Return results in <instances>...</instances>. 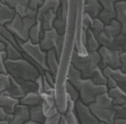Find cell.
I'll list each match as a JSON object with an SVG mask.
<instances>
[{
    "mask_svg": "<svg viewBox=\"0 0 126 124\" xmlns=\"http://www.w3.org/2000/svg\"><path fill=\"white\" fill-rule=\"evenodd\" d=\"M37 22V10L29 8L28 13L22 17L17 13L14 19L5 26L9 31L22 41H27L30 38V30Z\"/></svg>",
    "mask_w": 126,
    "mask_h": 124,
    "instance_id": "6da1fadb",
    "label": "cell"
},
{
    "mask_svg": "<svg viewBox=\"0 0 126 124\" xmlns=\"http://www.w3.org/2000/svg\"><path fill=\"white\" fill-rule=\"evenodd\" d=\"M91 110L94 115L98 119L101 123L115 124L114 104L112 97L109 94V92L100 93L90 105Z\"/></svg>",
    "mask_w": 126,
    "mask_h": 124,
    "instance_id": "7a4b0ae2",
    "label": "cell"
},
{
    "mask_svg": "<svg viewBox=\"0 0 126 124\" xmlns=\"http://www.w3.org/2000/svg\"><path fill=\"white\" fill-rule=\"evenodd\" d=\"M8 73L14 78H20L24 80L35 81L41 72L32 63L25 58L18 59H9L6 61Z\"/></svg>",
    "mask_w": 126,
    "mask_h": 124,
    "instance_id": "3957f363",
    "label": "cell"
},
{
    "mask_svg": "<svg viewBox=\"0 0 126 124\" xmlns=\"http://www.w3.org/2000/svg\"><path fill=\"white\" fill-rule=\"evenodd\" d=\"M100 59L101 58L98 51L88 52L87 55L82 56L76 49H73L71 53V63L81 70L83 73V78L86 79L93 77L96 68L99 66Z\"/></svg>",
    "mask_w": 126,
    "mask_h": 124,
    "instance_id": "277c9868",
    "label": "cell"
},
{
    "mask_svg": "<svg viewBox=\"0 0 126 124\" xmlns=\"http://www.w3.org/2000/svg\"><path fill=\"white\" fill-rule=\"evenodd\" d=\"M73 85L78 89L80 93V98L86 105H90L92 102H94L100 93L109 91L108 85L96 84L91 78H81Z\"/></svg>",
    "mask_w": 126,
    "mask_h": 124,
    "instance_id": "5b68a950",
    "label": "cell"
},
{
    "mask_svg": "<svg viewBox=\"0 0 126 124\" xmlns=\"http://www.w3.org/2000/svg\"><path fill=\"white\" fill-rule=\"evenodd\" d=\"M17 41L21 47L22 52H25L28 56L33 58L45 70H48V66H47V51L44 50L41 47L40 43H33L30 38L27 41H22L17 37Z\"/></svg>",
    "mask_w": 126,
    "mask_h": 124,
    "instance_id": "8992f818",
    "label": "cell"
},
{
    "mask_svg": "<svg viewBox=\"0 0 126 124\" xmlns=\"http://www.w3.org/2000/svg\"><path fill=\"white\" fill-rule=\"evenodd\" d=\"M64 41H65L64 34H60L59 31H57V29L53 27L52 29L44 32L43 37L40 41V45H41V47L46 51L55 48L57 51L58 58L60 59L61 54H62Z\"/></svg>",
    "mask_w": 126,
    "mask_h": 124,
    "instance_id": "52a82bcc",
    "label": "cell"
},
{
    "mask_svg": "<svg viewBox=\"0 0 126 124\" xmlns=\"http://www.w3.org/2000/svg\"><path fill=\"white\" fill-rule=\"evenodd\" d=\"M121 52L120 50H113L108 47L100 46L98 49V53L100 55V62L99 67L104 70L107 67H111L113 69L122 68V61H121Z\"/></svg>",
    "mask_w": 126,
    "mask_h": 124,
    "instance_id": "ba28073f",
    "label": "cell"
},
{
    "mask_svg": "<svg viewBox=\"0 0 126 124\" xmlns=\"http://www.w3.org/2000/svg\"><path fill=\"white\" fill-rule=\"evenodd\" d=\"M75 108L78 115L80 123L82 124H100L101 121L94 115L89 105L83 103L80 98L75 102Z\"/></svg>",
    "mask_w": 126,
    "mask_h": 124,
    "instance_id": "9c48e42d",
    "label": "cell"
},
{
    "mask_svg": "<svg viewBox=\"0 0 126 124\" xmlns=\"http://www.w3.org/2000/svg\"><path fill=\"white\" fill-rule=\"evenodd\" d=\"M97 39H98L99 43L101 44V46H104L113 50L123 51V44L126 41V36L122 32L117 37H110L103 31L97 36Z\"/></svg>",
    "mask_w": 126,
    "mask_h": 124,
    "instance_id": "30bf717a",
    "label": "cell"
},
{
    "mask_svg": "<svg viewBox=\"0 0 126 124\" xmlns=\"http://www.w3.org/2000/svg\"><path fill=\"white\" fill-rule=\"evenodd\" d=\"M103 6V9L99 14V18L106 24H109L111 19H116L117 12L115 8V4L122 0H99Z\"/></svg>",
    "mask_w": 126,
    "mask_h": 124,
    "instance_id": "8fae6325",
    "label": "cell"
},
{
    "mask_svg": "<svg viewBox=\"0 0 126 124\" xmlns=\"http://www.w3.org/2000/svg\"><path fill=\"white\" fill-rule=\"evenodd\" d=\"M30 108L31 107L24 104H18L14 111V119L12 124H22L26 123L30 120Z\"/></svg>",
    "mask_w": 126,
    "mask_h": 124,
    "instance_id": "7c38bea8",
    "label": "cell"
},
{
    "mask_svg": "<svg viewBox=\"0 0 126 124\" xmlns=\"http://www.w3.org/2000/svg\"><path fill=\"white\" fill-rule=\"evenodd\" d=\"M103 70L107 76L113 78L117 82V84L120 87H122L124 91H126V72H124L121 68L113 69L110 66L105 68Z\"/></svg>",
    "mask_w": 126,
    "mask_h": 124,
    "instance_id": "4fadbf2b",
    "label": "cell"
},
{
    "mask_svg": "<svg viewBox=\"0 0 126 124\" xmlns=\"http://www.w3.org/2000/svg\"><path fill=\"white\" fill-rule=\"evenodd\" d=\"M57 13L54 9H49L43 14L37 16V22L42 25L44 31H48L54 27V21L57 18Z\"/></svg>",
    "mask_w": 126,
    "mask_h": 124,
    "instance_id": "5bb4252c",
    "label": "cell"
},
{
    "mask_svg": "<svg viewBox=\"0 0 126 124\" xmlns=\"http://www.w3.org/2000/svg\"><path fill=\"white\" fill-rule=\"evenodd\" d=\"M17 11L4 2L0 3V25H6L14 19Z\"/></svg>",
    "mask_w": 126,
    "mask_h": 124,
    "instance_id": "9a60e30c",
    "label": "cell"
},
{
    "mask_svg": "<svg viewBox=\"0 0 126 124\" xmlns=\"http://www.w3.org/2000/svg\"><path fill=\"white\" fill-rule=\"evenodd\" d=\"M1 2H4L10 6L17 11V13H19L22 17L27 14L30 8V0H1Z\"/></svg>",
    "mask_w": 126,
    "mask_h": 124,
    "instance_id": "2e32d148",
    "label": "cell"
},
{
    "mask_svg": "<svg viewBox=\"0 0 126 124\" xmlns=\"http://www.w3.org/2000/svg\"><path fill=\"white\" fill-rule=\"evenodd\" d=\"M103 9V6L99 0H84L83 12L89 13L93 18L99 17Z\"/></svg>",
    "mask_w": 126,
    "mask_h": 124,
    "instance_id": "e0dca14e",
    "label": "cell"
},
{
    "mask_svg": "<svg viewBox=\"0 0 126 124\" xmlns=\"http://www.w3.org/2000/svg\"><path fill=\"white\" fill-rule=\"evenodd\" d=\"M11 76V84L9 86V88L7 89L6 91H3L1 92V93L3 94H8L12 97H15V98H18V99H20L26 94L24 93L22 87L20 86V84L18 82V81L16 80V78H14L12 75Z\"/></svg>",
    "mask_w": 126,
    "mask_h": 124,
    "instance_id": "ac0fdd59",
    "label": "cell"
},
{
    "mask_svg": "<svg viewBox=\"0 0 126 124\" xmlns=\"http://www.w3.org/2000/svg\"><path fill=\"white\" fill-rule=\"evenodd\" d=\"M18 104H20V99L12 97L10 95H8V94L1 93V96H0V107H2L7 112L14 114L15 108Z\"/></svg>",
    "mask_w": 126,
    "mask_h": 124,
    "instance_id": "d6986e66",
    "label": "cell"
},
{
    "mask_svg": "<svg viewBox=\"0 0 126 124\" xmlns=\"http://www.w3.org/2000/svg\"><path fill=\"white\" fill-rule=\"evenodd\" d=\"M65 115L67 118L68 124H78L80 123L78 115L75 108V101L67 95V109L65 111Z\"/></svg>",
    "mask_w": 126,
    "mask_h": 124,
    "instance_id": "ffe728a7",
    "label": "cell"
},
{
    "mask_svg": "<svg viewBox=\"0 0 126 124\" xmlns=\"http://www.w3.org/2000/svg\"><path fill=\"white\" fill-rule=\"evenodd\" d=\"M115 8L117 12L116 19L122 23V32L126 36V0L117 2L115 4Z\"/></svg>",
    "mask_w": 126,
    "mask_h": 124,
    "instance_id": "44dd1931",
    "label": "cell"
},
{
    "mask_svg": "<svg viewBox=\"0 0 126 124\" xmlns=\"http://www.w3.org/2000/svg\"><path fill=\"white\" fill-rule=\"evenodd\" d=\"M59 59L58 58L57 51L55 48H52L47 51V66H48V70L54 75L55 78H57V74H58V70H59Z\"/></svg>",
    "mask_w": 126,
    "mask_h": 124,
    "instance_id": "7402d4cb",
    "label": "cell"
},
{
    "mask_svg": "<svg viewBox=\"0 0 126 124\" xmlns=\"http://www.w3.org/2000/svg\"><path fill=\"white\" fill-rule=\"evenodd\" d=\"M109 94L113 99L114 105H124L126 102V91L119 85L109 88Z\"/></svg>",
    "mask_w": 126,
    "mask_h": 124,
    "instance_id": "603a6c76",
    "label": "cell"
},
{
    "mask_svg": "<svg viewBox=\"0 0 126 124\" xmlns=\"http://www.w3.org/2000/svg\"><path fill=\"white\" fill-rule=\"evenodd\" d=\"M42 102H43V96H42V94L39 92L28 93L22 98L20 99V104H24V105L30 106V107L39 105Z\"/></svg>",
    "mask_w": 126,
    "mask_h": 124,
    "instance_id": "cb8c5ba5",
    "label": "cell"
},
{
    "mask_svg": "<svg viewBox=\"0 0 126 124\" xmlns=\"http://www.w3.org/2000/svg\"><path fill=\"white\" fill-rule=\"evenodd\" d=\"M30 119L34 120L37 123H45L47 120V117L44 111L43 104L41 103L39 105L31 107L30 108Z\"/></svg>",
    "mask_w": 126,
    "mask_h": 124,
    "instance_id": "d4e9b609",
    "label": "cell"
},
{
    "mask_svg": "<svg viewBox=\"0 0 126 124\" xmlns=\"http://www.w3.org/2000/svg\"><path fill=\"white\" fill-rule=\"evenodd\" d=\"M122 23L117 19H113L110 23L105 25L104 31L110 37H117L122 33Z\"/></svg>",
    "mask_w": 126,
    "mask_h": 124,
    "instance_id": "484cf974",
    "label": "cell"
},
{
    "mask_svg": "<svg viewBox=\"0 0 126 124\" xmlns=\"http://www.w3.org/2000/svg\"><path fill=\"white\" fill-rule=\"evenodd\" d=\"M101 44L99 43L97 37L94 35L93 31L91 29L87 30V45H86V50L88 52H94L98 51L100 48Z\"/></svg>",
    "mask_w": 126,
    "mask_h": 124,
    "instance_id": "4316f807",
    "label": "cell"
},
{
    "mask_svg": "<svg viewBox=\"0 0 126 124\" xmlns=\"http://www.w3.org/2000/svg\"><path fill=\"white\" fill-rule=\"evenodd\" d=\"M0 40L5 42L6 45H7V49H6V51L8 52V56L9 59H18V58H23L22 52L20 50H19L13 44H11L9 41H8L6 38H4L3 36L0 37Z\"/></svg>",
    "mask_w": 126,
    "mask_h": 124,
    "instance_id": "83f0119b",
    "label": "cell"
},
{
    "mask_svg": "<svg viewBox=\"0 0 126 124\" xmlns=\"http://www.w3.org/2000/svg\"><path fill=\"white\" fill-rule=\"evenodd\" d=\"M16 80L22 87L24 93H32V92H39L38 89V85L35 82V81H31V80H24V79H20V78H16Z\"/></svg>",
    "mask_w": 126,
    "mask_h": 124,
    "instance_id": "f1b7e54d",
    "label": "cell"
},
{
    "mask_svg": "<svg viewBox=\"0 0 126 124\" xmlns=\"http://www.w3.org/2000/svg\"><path fill=\"white\" fill-rule=\"evenodd\" d=\"M81 78H83L82 71L79 69H77L72 63H71L69 66V70H68L67 80L69 81H71L72 84H75Z\"/></svg>",
    "mask_w": 126,
    "mask_h": 124,
    "instance_id": "f546056e",
    "label": "cell"
},
{
    "mask_svg": "<svg viewBox=\"0 0 126 124\" xmlns=\"http://www.w3.org/2000/svg\"><path fill=\"white\" fill-rule=\"evenodd\" d=\"M0 33H1V36H3L4 38H6L8 41H9L11 44H13L19 50H20L21 52H22L21 47H20V46L19 45L18 41H17L16 35L14 34L13 32H11V31H9L5 25H1V26H0Z\"/></svg>",
    "mask_w": 126,
    "mask_h": 124,
    "instance_id": "4dcf8cb0",
    "label": "cell"
},
{
    "mask_svg": "<svg viewBox=\"0 0 126 124\" xmlns=\"http://www.w3.org/2000/svg\"><path fill=\"white\" fill-rule=\"evenodd\" d=\"M44 30L42 28V25L38 22H36L30 30V39L33 43H40L41 39L44 35Z\"/></svg>",
    "mask_w": 126,
    "mask_h": 124,
    "instance_id": "1f68e13d",
    "label": "cell"
},
{
    "mask_svg": "<svg viewBox=\"0 0 126 124\" xmlns=\"http://www.w3.org/2000/svg\"><path fill=\"white\" fill-rule=\"evenodd\" d=\"M66 25H67V21L63 18L61 8H59L58 13H57V18L54 21V28L57 29V31H59L60 34H64L66 31Z\"/></svg>",
    "mask_w": 126,
    "mask_h": 124,
    "instance_id": "d6a6232c",
    "label": "cell"
},
{
    "mask_svg": "<svg viewBox=\"0 0 126 124\" xmlns=\"http://www.w3.org/2000/svg\"><path fill=\"white\" fill-rule=\"evenodd\" d=\"M93 81H94V83L96 84H105V85H108V81H109V78L106 76V74L104 73V70L100 68V67H97L96 70L94 71L93 77L91 78Z\"/></svg>",
    "mask_w": 126,
    "mask_h": 124,
    "instance_id": "836d02e7",
    "label": "cell"
},
{
    "mask_svg": "<svg viewBox=\"0 0 126 124\" xmlns=\"http://www.w3.org/2000/svg\"><path fill=\"white\" fill-rule=\"evenodd\" d=\"M65 90H66V93L68 96L71 97L73 101L76 102L78 99H80V93H79L78 89L68 80L65 82Z\"/></svg>",
    "mask_w": 126,
    "mask_h": 124,
    "instance_id": "e575fe53",
    "label": "cell"
},
{
    "mask_svg": "<svg viewBox=\"0 0 126 124\" xmlns=\"http://www.w3.org/2000/svg\"><path fill=\"white\" fill-rule=\"evenodd\" d=\"M105 25L106 23L103 21L102 19H100L99 17L97 18H94V20H93V24L91 26V30L93 31V32L94 33V35L97 37L105 29Z\"/></svg>",
    "mask_w": 126,
    "mask_h": 124,
    "instance_id": "d590c367",
    "label": "cell"
},
{
    "mask_svg": "<svg viewBox=\"0 0 126 124\" xmlns=\"http://www.w3.org/2000/svg\"><path fill=\"white\" fill-rule=\"evenodd\" d=\"M11 84V76L9 73L0 74V92L6 91Z\"/></svg>",
    "mask_w": 126,
    "mask_h": 124,
    "instance_id": "8d00e7d4",
    "label": "cell"
},
{
    "mask_svg": "<svg viewBox=\"0 0 126 124\" xmlns=\"http://www.w3.org/2000/svg\"><path fill=\"white\" fill-rule=\"evenodd\" d=\"M14 119V114L8 113L2 107L0 108V120H1V124H12Z\"/></svg>",
    "mask_w": 126,
    "mask_h": 124,
    "instance_id": "74e56055",
    "label": "cell"
},
{
    "mask_svg": "<svg viewBox=\"0 0 126 124\" xmlns=\"http://www.w3.org/2000/svg\"><path fill=\"white\" fill-rule=\"evenodd\" d=\"M93 20L94 18L87 12H83V19H82V28L84 30H88L90 29L92 24H93Z\"/></svg>",
    "mask_w": 126,
    "mask_h": 124,
    "instance_id": "f35d334b",
    "label": "cell"
},
{
    "mask_svg": "<svg viewBox=\"0 0 126 124\" xmlns=\"http://www.w3.org/2000/svg\"><path fill=\"white\" fill-rule=\"evenodd\" d=\"M115 119H124L126 118V108L123 105H114Z\"/></svg>",
    "mask_w": 126,
    "mask_h": 124,
    "instance_id": "ab89813d",
    "label": "cell"
},
{
    "mask_svg": "<svg viewBox=\"0 0 126 124\" xmlns=\"http://www.w3.org/2000/svg\"><path fill=\"white\" fill-rule=\"evenodd\" d=\"M61 13L64 19L68 20V14H69V0H61Z\"/></svg>",
    "mask_w": 126,
    "mask_h": 124,
    "instance_id": "60d3db41",
    "label": "cell"
},
{
    "mask_svg": "<svg viewBox=\"0 0 126 124\" xmlns=\"http://www.w3.org/2000/svg\"><path fill=\"white\" fill-rule=\"evenodd\" d=\"M60 118H61V112L58 113L57 115H55L54 117H51V118H48L46 120L45 123L47 124H58L59 123L60 121Z\"/></svg>",
    "mask_w": 126,
    "mask_h": 124,
    "instance_id": "b9f144b4",
    "label": "cell"
},
{
    "mask_svg": "<svg viewBox=\"0 0 126 124\" xmlns=\"http://www.w3.org/2000/svg\"><path fill=\"white\" fill-rule=\"evenodd\" d=\"M46 0H30V5H29V8L32 9H35L38 10V8L44 4Z\"/></svg>",
    "mask_w": 126,
    "mask_h": 124,
    "instance_id": "7bdbcfd3",
    "label": "cell"
},
{
    "mask_svg": "<svg viewBox=\"0 0 126 124\" xmlns=\"http://www.w3.org/2000/svg\"><path fill=\"white\" fill-rule=\"evenodd\" d=\"M35 82L37 83V85H38L39 93L42 94V93L45 92V90H44V79H43V75H42V74H40L39 76L36 78Z\"/></svg>",
    "mask_w": 126,
    "mask_h": 124,
    "instance_id": "ee69618b",
    "label": "cell"
},
{
    "mask_svg": "<svg viewBox=\"0 0 126 124\" xmlns=\"http://www.w3.org/2000/svg\"><path fill=\"white\" fill-rule=\"evenodd\" d=\"M45 76H46V78H47V81H48L53 87H55V79L56 78L54 77V75H53L49 70H46V71H45Z\"/></svg>",
    "mask_w": 126,
    "mask_h": 124,
    "instance_id": "f6af8a7d",
    "label": "cell"
},
{
    "mask_svg": "<svg viewBox=\"0 0 126 124\" xmlns=\"http://www.w3.org/2000/svg\"><path fill=\"white\" fill-rule=\"evenodd\" d=\"M81 40H82V45L84 47V49L86 50V45H87V31L82 28V33H81ZM87 51V50H86ZM88 52V51H87Z\"/></svg>",
    "mask_w": 126,
    "mask_h": 124,
    "instance_id": "bcb514c9",
    "label": "cell"
},
{
    "mask_svg": "<svg viewBox=\"0 0 126 124\" xmlns=\"http://www.w3.org/2000/svg\"><path fill=\"white\" fill-rule=\"evenodd\" d=\"M121 61H122V69L124 72H126V51L121 52Z\"/></svg>",
    "mask_w": 126,
    "mask_h": 124,
    "instance_id": "7dc6e473",
    "label": "cell"
},
{
    "mask_svg": "<svg viewBox=\"0 0 126 124\" xmlns=\"http://www.w3.org/2000/svg\"><path fill=\"white\" fill-rule=\"evenodd\" d=\"M60 124H68L67 121V118H66V115L64 112H61V118H60V121H59Z\"/></svg>",
    "mask_w": 126,
    "mask_h": 124,
    "instance_id": "c3c4849f",
    "label": "cell"
},
{
    "mask_svg": "<svg viewBox=\"0 0 126 124\" xmlns=\"http://www.w3.org/2000/svg\"><path fill=\"white\" fill-rule=\"evenodd\" d=\"M115 124H126V118H124V119H115Z\"/></svg>",
    "mask_w": 126,
    "mask_h": 124,
    "instance_id": "681fc988",
    "label": "cell"
},
{
    "mask_svg": "<svg viewBox=\"0 0 126 124\" xmlns=\"http://www.w3.org/2000/svg\"><path fill=\"white\" fill-rule=\"evenodd\" d=\"M7 49V45L5 42L3 41H1V43H0V51H4Z\"/></svg>",
    "mask_w": 126,
    "mask_h": 124,
    "instance_id": "f907efd6",
    "label": "cell"
},
{
    "mask_svg": "<svg viewBox=\"0 0 126 124\" xmlns=\"http://www.w3.org/2000/svg\"><path fill=\"white\" fill-rule=\"evenodd\" d=\"M123 51H126V41L125 43L123 44Z\"/></svg>",
    "mask_w": 126,
    "mask_h": 124,
    "instance_id": "816d5d0a",
    "label": "cell"
},
{
    "mask_svg": "<svg viewBox=\"0 0 126 124\" xmlns=\"http://www.w3.org/2000/svg\"><path fill=\"white\" fill-rule=\"evenodd\" d=\"M123 106H124V107H125V108H126V102H125V104H124V105H123Z\"/></svg>",
    "mask_w": 126,
    "mask_h": 124,
    "instance_id": "f5cc1de1",
    "label": "cell"
}]
</instances>
